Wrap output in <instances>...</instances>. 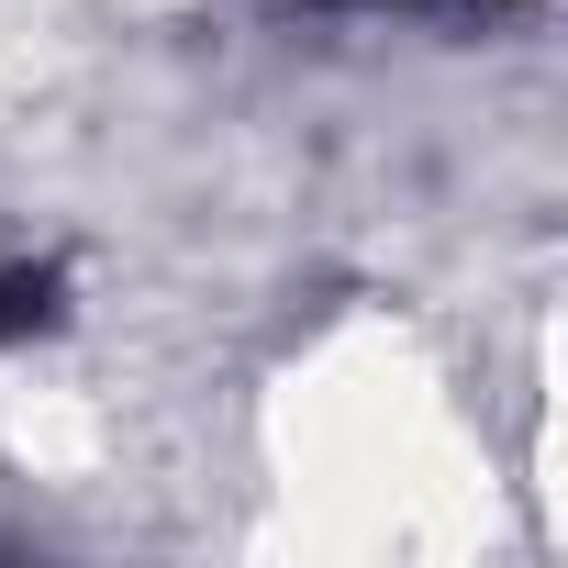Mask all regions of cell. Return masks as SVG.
Wrapping results in <instances>:
<instances>
[{
  "mask_svg": "<svg viewBox=\"0 0 568 568\" xmlns=\"http://www.w3.org/2000/svg\"><path fill=\"white\" fill-rule=\"evenodd\" d=\"M57 291H68L57 267H0V346H12V335H45V324H57Z\"/></svg>",
  "mask_w": 568,
  "mask_h": 568,
  "instance_id": "obj_1",
  "label": "cell"
}]
</instances>
